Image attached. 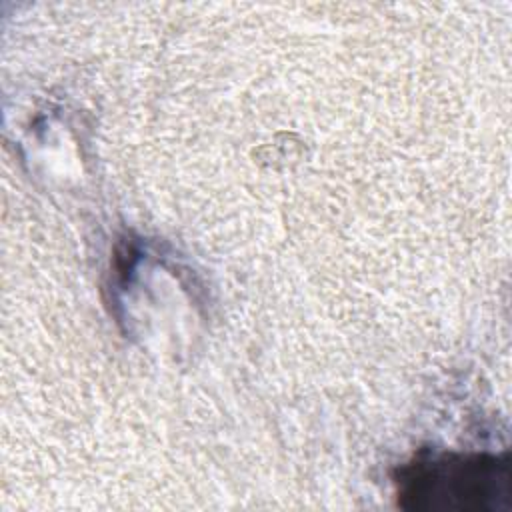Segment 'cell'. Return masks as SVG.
I'll return each mask as SVG.
<instances>
[{
	"label": "cell",
	"mask_w": 512,
	"mask_h": 512,
	"mask_svg": "<svg viewBox=\"0 0 512 512\" xmlns=\"http://www.w3.org/2000/svg\"><path fill=\"white\" fill-rule=\"evenodd\" d=\"M398 504L420 512H502L510 508L508 464L488 454L424 452L396 474Z\"/></svg>",
	"instance_id": "6da1fadb"
}]
</instances>
